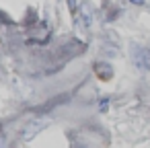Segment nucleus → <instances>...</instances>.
<instances>
[{"label":"nucleus","instance_id":"f257e3e1","mask_svg":"<svg viewBox=\"0 0 150 148\" xmlns=\"http://www.w3.org/2000/svg\"><path fill=\"white\" fill-rule=\"evenodd\" d=\"M132 62L138 70L142 72H148L150 70V50L148 47H142V45H132Z\"/></svg>","mask_w":150,"mask_h":148},{"label":"nucleus","instance_id":"7ed1b4c3","mask_svg":"<svg viewBox=\"0 0 150 148\" xmlns=\"http://www.w3.org/2000/svg\"><path fill=\"white\" fill-rule=\"evenodd\" d=\"M78 15H80L82 25H84L86 29H91V25H93V6H91L88 2H82L80 8H78Z\"/></svg>","mask_w":150,"mask_h":148},{"label":"nucleus","instance_id":"0eeeda50","mask_svg":"<svg viewBox=\"0 0 150 148\" xmlns=\"http://www.w3.org/2000/svg\"><path fill=\"white\" fill-rule=\"evenodd\" d=\"M58 2H62V0H58Z\"/></svg>","mask_w":150,"mask_h":148},{"label":"nucleus","instance_id":"39448f33","mask_svg":"<svg viewBox=\"0 0 150 148\" xmlns=\"http://www.w3.org/2000/svg\"><path fill=\"white\" fill-rule=\"evenodd\" d=\"M68 2V8H70V13L72 15H76V11H78V4H76V0H66Z\"/></svg>","mask_w":150,"mask_h":148},{"label":"nucleus","instance_id":"20e7f679","mask_svg":"<svg viewBox=\"0 0 150 148\" xmlns=\"http://www.w3.org/2000/svg\"><path fill=\"white\" fill-rule=\"evenodd\" d=\"M107 109H109V99L105 97V99H101V101H99V111H103V113H105Z\"/></svg>","mask_w":150,"mask_h":148},{"label":"nucleus","instance_id":"423d86ee","mask_svg":"<svg viewBox=\"0 0 150 148\" xmlns=\"http://www.w3.org/2000/svg\"><path fill=\"white\" fill-rule=\"evenodd\" d=\"M127 2H132V4H136V6H142L146 0H127Z\"/></svg>","mask_w":150,"mask_h":148},{"label":"nucleus","instance_id":"f03ea898","mask_svg":"<svg viewBox=\"0 0 150 148\" xmlns=\"http://www.w3.org/2000/svg\"><path fill=\"white\" fill-rule=\"evenodd\" d=\"M47 125H50L47 119H31V121L27 123V127L23 130V136H25V138H33L35 134H39V132L45 130Z\"/></svg>","mask_w":150,"mask_h":148}]
</instances>
